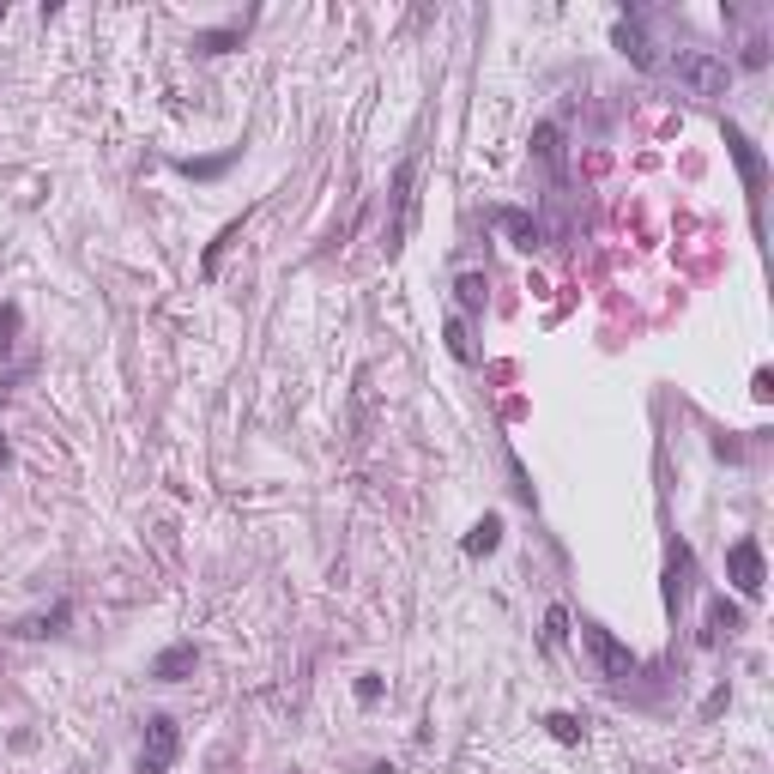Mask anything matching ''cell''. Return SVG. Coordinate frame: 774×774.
<instances>
[{"label":"cell","mask_w":774,"mask_h":774,"mask_svg":"<svg viewBox=\"0 0 774 774\" xmlns=\"http://www.w3.org/2000/svg\"><path fill=\"white\" fill-rule=\"evenodd\" d=\"M672 73H677V85L702 103L726 98V85H732V67H726V55H714V49H684L672 61Z\"/></svg>","instance_id":"obj_1"},{"label":"cell","mask_w":774,"mask_h":774,"mask_svg":"<svg viewBox=\"0 0 774 774\" xmlns=\"http://www.w3.org/2000/svg\"><path fill=\"white\" fill-rule=\"evenodd\" d=\"M581 648L600 659V672L611 677V684H629V677L642 672V659L629 653V642H617L611 629H600V624H581Z\"/></svg>","instance_id":"obj_2"},{"label":"cell","mask_w":774,"mask_h":774,"mask_svg":"<svg viewBox=\"0 0 774 774\" xmlns=\"http://www.w3.org/2000/svg\"><path fill=\"white\" fill-rule=\"evenodd\" d=\"M412 218H418V157H405L400 170H394V230H387V254L405 249Z\"/></svg>","instance_id":"obj_3"},{"label":"cell","mask_w":774,"mask_h":774,"mask_svg":"<svg viewBox=\"0 0 774 774\" xmlns=\"http://www.w3.org/2000/svg\"><path fill=\"white\" fill-rule=\"evenodd\" d=\"M726 151H732V164H738V175H744V194L750 206L762 212V188H769V164H762V151L744 140V127H732L726 122Z\"/></svg>","instance_id":"obj_4"},{"label":"cell","mask_w":774,"mask_h":774,"mask_svg":"<svg viewBox=\"0 0 774 774\" xmlns=\"http://www.w3.org/2000/svg\"><path fill=\"white\" fill-rule=\"evenodd\" d=\"M175 750H182V726L170 714H151L146 720V750H140V774H164L175 762Z\"/></svg>","instance_id":"obj_5"},{"label":"cell","mask_w":774,"mask_h":774,"mask_svg":"<svg viewBox=\"0 0 774 774\" xmlns=\"http://www.w3.org/2000/svg\"><path fill=\"white\" fill-rule=\"evenodd\" d=\"M726 574H732V587H738L744 600H756L762 581H769V574H762V545H756V539H738V545L726 550Z\"/></svg>","instance_id":"obj_6"},{"label":"cell","mask_w":774,"mask_h":774,"mask_svg":"<svg viewBox=\"0 0 774 774\" xmlns=\"http://www.w3.org/2000/svg\"><path fill=\"white\" fill-rule=\"evenodd\" d=\"M194 666H200V648H194V642H175V648H164L151 659V677H157V684H182Z\"/></svg>","instance_id":"obj_7"},{"label":"cell","mask_w":774,"mask_h":774,"mask_svg":"<svg viewBox=\"0 0 774 774\" xmlns=\"http://www.w3.org/2000/svg\"><path fill=\"white\" fill-rule=\"evenodd\" d=\"M611 43H617L635 67H653V43H648V30H642V19H617V25H611Z\"/></svg>","instance_id":"obj_8"},{"label":"cell","mask_w":774,"mask_h":774,"mask_svg":"<svg viewBox=\"0 0 774 774\" xmlns=\"http://www.w3.org/2000/svg\"><path fill=\"white\" fill-rule=\"evenodd\" d=\"M738 624H744V617H738V605L714 600V605H708V624H702V642L714 648V642H720V635H732V629H738Z\"/></svg>","instance_id":"obj_9"},{"label":"cell","mask_w":774,"mask_h":774,"mask_svg":"<svg viewBox=\"0 0 774 774\" xmlns=\"http://www.w3.org/2000/svg\"><path fill=\"white\" fill-rule=\"evenodd\" d=\"M497 225L508 230V236H515V249H539V242H545V230L532 225V218H526V212H515V206H508V212H502Z\"/></svg>","instance_id":"obj_10"},{"label":"cell","mask_w":774,"mask_h":774,"mask_svg":"<svg viewBox=\"0 0 774 774\" xmlns=\"http://www.w3.org/2000/svg\"><path fill=\"white\" fill-rule=\"evenodd\" d=\"M497 545H502V521H497V515H484V521L466 532V557H490Z\"/></svg>","instance_id":"obj_11"},{"label":"cell","mask_w":774,"mask_h":774,"mask_svg":"<svg viewBox=\"0 0 774 774\" xmlns=\"http://www.w3.org/2000/svg\"><path fill=\"white\" fill-rule=\"evenodd\" d=\"M61 624H67V600H61V605H49L43 617H25V624L13 629V635H25V642H37V635H55Z\"/></svg>","instance_id":"obj_12"},{"label":"cell","mask_w":774,"mask_h":774,"mask_svg":"<svg viewBox=\"0 0 774 774\" xmlns=\"http://www.w3.org/2000/svg\"><path fill=\"white\" fill-rule=\"evenodd\" d=\"M442 339H448V351L460 357V363H478V345H472V333H466V321H460V315H448Z\"/></svg>","instance_id":"obj_13"},{"label":"cell","mask_w":774,"mask_h":774,"mask_svg":"<svg viewBox=\"0 0 774 774\" xmlns=\"http://www.w3.org/2000/svg\"><path fill=\"white\" fill-rule=\"evenodd\" d=\"M19 327H25L19 302H0V363H6V357H13V345H19Z\"/></svg>","instance_id":"obj_14"},{"label":"cell","mask_w":774,"mask_h":774,"mask_svg":"<svg viewBox=\"0 0 774 774\" xmlns=\"http://www.w3.org/2000/svg\"><path fill=\"white\" fill-rule=\"evenodd\" d=\"M484 291H490V285H484V273H460V285H454V297H460V309H466V315H478V309H484Z\"/></svg>","instance_id":"obj_15"},{"label":"cell","mask_w":774,"mask_h":774,"mask_svg":"<svg viewBox=\"0 0 774 774\" xmlns=\"http://www.w3.org/2000/svg\"><path fill=\"white\" fill-rule=\"evenodd\" d=\"M684 593H690V550L677 545V550H672V581H666V600L677 605Z\"/></svg>","instance_id":"obj_16"},{"label":"cell","mask_w":774,"mask_h":774,"mask_svg":"<svg viewBox=\"0 0 774 774\" xmlns=\"http://www.w3.org/2000/svg\"><path fill=\"white\" fill-rule=\"evenodd\" d=\"M242 218H249V212H242ZM242 218H230V225L218 230V242H212V249H206V260H200V267H206V278L218 273V254H225L230 242H236V236H242Z\"/></svg>","instance_id":"obj_17"},{"label":"cell","mask_w":774,"mask_h":774,"mask_svg":"<svg viewBox=\"0 0 774 774\" xmlns=\"http://www.w3.org/2000/svg\"><path fill=\"white\" fill-rule=\"evenodd\" d=\"M236 37H242V25H225V30H200V37H194V49H200V55H225L230 43H236Z\"/></svg>","instance_id":"obj_18"},{"label":"cell","mask_w":774,"mask_h":774,"mask_svg":"<svg viewBox=\"0 0 774 774\" xmlns=\"http://www.w3.org/2000/svg\"><path fill=\"white\" fill-rule=\"evenodd\" d=\"M550 738H557V744H581V720H574V714H550Z\"/></svg>","instance_id":"obj_19"},{"label":"cell","mask_w":774,"mask_h":774,"mask_svg":"<svg viewBox=\"0 0 774 774\" xmlns=\"http://www.w3.org/2000/svg\"><path fill=\"white\" fill-rule=\"evenodd\" d=\"M225 164H230V151H225V157H200V164H194V157H188V164H182V170H188V175H218V170H225Z\"/></svg>","instance_id":"obj_20"},{"label":"cell","mask_w":774,"mask_h":774,"mask_svg":"<svg viewBox=\"0 0 774 774\" xmlns=\"http://www.w3.org/2000/svg\"><path fill=\"white\" fill-rule=\"evenodd\" d=\"M744 67H769V43H762V37H750V43H744Z\"/></svg>","instance_id":"obj_21"},{"label":"cell","mask_w":774,"mask_h":774,"mask_svg":"<svg viewBox=\"0 0 774 774\" xmlns=\"http://www.w3.org/2000/svg\"><path fill=\"white\" fill-rule=\"evenodd\" d=\"M375 696H381V677H357V702H363V708H370Z\"/></svg>","instance_id":"obj_22"},{"label":"cell","mask_w":774,"mask_h":774,"mask_svg":"<svg viewBox=\"0 0 774 774\" xmlns=\"http://www.w3.org/2000/svg\"><path fill=\"white\" fill-rule=\"evenodd\" d=\"M6 460H13V454H6V442H0V466H6Z\"/></svg>","instance_id":"obj_23"}]
</instances>
